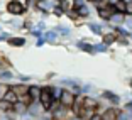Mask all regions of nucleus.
<instances>
[{"instance_id":"obj_23","label":"nucleus","mask_w":132,"mask_h":120,"mask_svg":"<svg viewBox=\"0 0 132 120\" xmlns=\"http://www.w3.org/2000/svg\"><path fill=\"white\" fill-rule=\"evenodd\" d=\"M12 78H14V73H12L10 70H4V71H0V80H2V81H10Z\"/></svg>"},{"instance_id":"obj_24","label":"nucleus","mask_w":132,"mask_h":120,"mask_svg":"<svg viewBox=\"0 0 132 120\" xmlns=\"http://www.w3.org/2000/svg\"><path fill=\"white\" fill-rule=\"evenodd\" d=\"M19 101H22V103H26L29 107V105H31L32 101H36V100H32V97L29 95V93H24V95H20V97H19Z\"/></svg>"},{"instance_id":"obj_8","label":"nucleus","mask_w":132,"mask_h":120,"mask_svg":"<svg viewBox=\"0 0 132 120\" xmlns=\"http://www.w3.org/2000/svg\"><path fill=\"white\" fill-rule=\"evenodd\" d=\"M102 98H103V100H107V101H110L113 107L120 103V97H119V95H115L113 91H110V90H105V91H102Z\"/></svg>"},{"instance_id":"obj_9","label":"nucleus","mask_w":132,"mask_h":120,"mask_svg":"<svg viewBox=\"0 0 132 120\" xmlns=\"http://www.w3.org/2000/svg\"><path fill=\"white\" fill-rule=\"evenodd\" d=\"M124 20H125V14H122V12H113L112 15H110V19H109V24L112 27H115V25H122Z\"/></svg>"},{"instance_id":"obj_26","label":"nucleus","mask_w":132,"mask_h":120,"mask_svg":"<svg viewBox=\"0 0 132 120\" xmlns=\"http://www.w3.org/2000/svg\"><path fill=\"white\" fill-rule=\"evenodd\" d=\"M9 88H10L9 83H0V100H4V97H5V93L9 91Z\"/></svg>"},{"instance_id":"obj_29","label":"nucleus","mask_w":132,"mask_h":120,"mask_svg":"<svg viewBox=\"0 0 132 120\" xmlns=\"http://www.w3.org/2000/svg\"><path fill=\"white\" fill-rule=\"evenodd\" d=\"M44 44H46V41H44V37H43V36H39V37H36V46H37V47L44 46Z\"/></svg>"},{"instance_id":"obj_2","label":"nucleus","mask_w":132,"mask_h":120,"mask_svg":"<svg viewBox=\"0 0 132 120\" xmlns=\"http://www.w3.org/2000/svg\"><path fill=\"white\" fill-rule=\"evenodd\" d=\"M53 95H51V85H46V86H41V95H39V103L43 107L44 112H49L51 108V103H53Z\"/></svg>"},{"instance_id":"obj_33","label":"nucleus","mask_w":132,"mask_h":120,"mask_svg":"<svg viewBox=\"0 0 132 120\" xmlns=\"http://www.w3.org/2000/svg\"><path fill=\"white\" fill-rule=\"evenodd\" d=\"M88 2H92V4H97V2H102V0H86V4Z\"/></svg>"},{"instance_id":"obj_25","label":"nucleus","mask_w":132,"mask_h":120,"mask_svg":"<svg viewBox=\"0 0 132 120\" xmlns=\"http://www.w3.org/2000/svg\"><path fill=\"white\" fill-rule=\"evenodd\" d=\"M93 49H95V54L97 53H105V51L109 49V46H105L103 42H97V44H93Z\"/></svg>"},{"instance_id":"obj_5","label":"nucleus","mask_w":132,"mask_h":120,"mask_svg":"<svg viewBox=\"0 0 132 120\" xmlns=\"http://www.w3.org/2000/svg\"><path fill=\"white\" fill-rule=\"evenodd\" d=\"M43 113H44V110H43V107H41V103H39L37 100L32 101V103L27 107V115L31 117V118H39Z\"/></svg>"},{"instance_id":"obj_19","label":"nucleus","mask_w":132,"mask_h":120,"mask_svg":"<svg viewBox=\"0 0 132 120\" xmlns=\"http://www.w3.org/2000/svg\"><path fill=\"white\" fill-rule=\"evenodd\" d=\"M88 29L93 32L95 36H102V34H103V27H102L100 24H97V22H90L88 24Z\"/></svg>"},{"instance_id":"obj_22","label":"nucleus","mask_w":132,"mask_h":120,"mask_svg":"<svg viewBox=\"0 0 132 120\" xmlns=\"http://www.w3.org/2000/svg\"><path fill=\"white\" fill-rule=\"evenodd\" d=\"M63 90H64L63 86H54V85H51V95H53V98H54V100H59Z\"/></svg>"},{"instance_id":"obj_4","label":"nucleus","mask_w":132,"mask_h":120,"mask_svg":"<svg viewBox=\"0 0 132 120\" xmlns=\"http://www.w3.org/2000/svg\"><path fill=\"white\" fill-rule=\"evenodd\" d=\"M73 117L70 108H64L63 105H59L54 112H51V120H70Z\"/></svg>"},{"instance_id":"obj_21","label":"nucleus","mask_w":132,"mask_h":120,"mask_svg":"<svg viewBox=\"0 0 132 120\" xmlns=\"http://www.w3.org/2000/svg\"><path fill=\"white\" fill-rule=\"evenodd\" d=\"M4 100L10 101V103H15V101H19V97H17V93L14 91V90H12V88H9V91L5 93V97H4Z\"/></svg>"},{"instance_id":"obj_3","label":"nucleus","mask_w":132,"mask_h":120,"mask_svg":"<svg viewBox=\"0 0 132 120\" xmlns=\"http://www.w3.org/2000/svg\"><path fill=\"white\" fill-rule=\"evenodd\" d=\"M75 98H76V95H75L71 90L64 88V90H63V93H61V97H59V103H61L64 108H70L71 110V107H73V103H75Z\"/></svg>"},{"instance_id":"obj_13","label":"nucleus","mask_w":132,"mask_h":120,"mask_svg":"<svg viewBox=\"0 0 132 120\" xmlns=\"http://www.w3.org/2000/svg\"><path fill=\"white\" fill-rule=\"evenodd\" d=\"M43 37H44V41H46V42L51 44V42H56V41L59 39V34L54 31V29H49V31H44L43 32Z\"/></svg>"},{"instance_id":"obj_1","label":"nucleus","mask_w":132,"mask_h":120,"mask_svg":"<svg viewBox=\"0 0 132 120\" xmlns=\"http://www.w3.org/2000/svg\"><path fill=\"white\" fill-rule=\"evenodd\" d=\"M5 10L14 17H20L27 12V7H26V4L20 2V0H9L7 5H5Z\"/></svg>"},{"instance_id":"obj_6","label":"nucleus","mask_w":132,"mask_h":120,"mask_svg":"<svg viewBox=\"0 0 132 120\" xmlns=\"http://www.w3.org/2000/svg\"><path fill=\"white\" fill-rule=\"evenodd\" d=\"M119 113H120V108H117V107L112 105V107H107L100 115H102V120H117Z\"/></svg>"},{"instance_id":"obj_18","label":"nucleus","mask_w":132,"mask_h":120,"mask_svg":"<svg viewBox=\"0 0 132 120\" xmlns=\"http://www.w3.org/2000/svg\"><path fill=\"white\" fill-rule=\"evenodd\" d=\"M27 93L32 97V100H39V95H41V86H37V85H29Z\"/></svg>"},{"instance_id":"obj_11","label":"nucleus","mask_w":132,"mask_h":120,"mask_svg":"<svg viewBox=\"0 0 132 120\" xmlns=\"http://www.w3.org/2000/svg\"><path fill=\"white\" fill-rule=\"evenodd\" d=\"M102 42L105 46H112V44L117 42V34L115 32H103L102 34Z\"/></svg>"},{"instance_id":"obj_30","label":"nucleus","mask_w":132,"mask_h":120,"mask_svg":"<svg viewBox=\"0 0 132 120\" xmlns=\"http://www.w3.org/2000/svg\"><path fill=\"white\" fill-rule=\"evenodd\" d=\"M17 78H19L20 81H31V76H26V74H17Z\"/></svg>"},{"instance_id":"obj_7","label":"nucleus","mask_w":132,"mask_h":120,"mask_svg":"<svg viewBox=\"0 0 132 120\" xmlns=\"http://www.w3.org/2000/svg\"><path fill=\"white\" fill-rule=\"evenodd\" d=\"M5 42L12 47H24L27 41H26V37H20V36H9V39Z\"/></svg>"},{"instance_id":"obj_27","label":"nucleus","mask_w":132,"mask_h":120,"mask_svg":"<svg viewBox=\"0 0 132 120\" xmlns=\"http://www.w3.org/2000/svg\"><path fill=\"white\" fill-rule=\"evenodd\" d=\"M51 14H53V15H56V17H63V15H64V10H63L59 5H56V7L51 10Z\"/></svg>"},{"instance_id":"obj_17","label":"nucleus","mask_w":132,"mask_h":120,"mask_svg":"<svg viewBox=\"0 0 132 120\" xmlns=\"http://www.w3.org/2000/svg\"><path fill=\"white\" fill-rule=\"evenodd\" d=\"M0 113H14V103L7 100H0Z\"/></svg>"},{"instance_id":"obj_14","label":"nucleus","mask_w":132,"mask_h":120,"mask_svg":"<svg viewBox=\"0 0 132 120\" xmlns=\"http://www.w3.org/2000/svg\"><path fill=\"white\" fill-rule=\"evenodd\" d=\"M14 113H15L17 117H24L27 113V105L22 103V101H15V103H14Z\"/></svg>"},{"instance_id":"obj_32","label":"nucleus","mask_w":132,"mask_h":120,"mask_svg":"<svg viewBox=\"0 0 132 120\" xmlns=\"http://www.w3.org/2000/svg\"><path fill=\"white\" fill-rule=\"evenodd\" d=\"M90 120H102V115H100V113H95V115L92 117Z\"/></svg>"},{"instance_id":"obj_15","label":"nucleus","mask_w":132,"mask_h":120,"mask_svg":"<svg viewBox=\"0 0 132 120\" xmlns=\"http://www.w3.org/2000/svg\"><path fill=\"white\" fill-rule=\"evenodd\" d=\"M10 88L17 93V97H20V95H24V93H27L29 85H26V83H14V85H10Z\"/></svg>"},{"instance_id":"obj_28","label":"nucleus","mask_w":132,"mask_h":120,"mask_svg":"<svg viewBox=\"0 0 132 120\" xmlns=\"http://www.w3.org/2000/svg\"><path fill=\"white\" fill-rule=\"evenodd\" d=\"M34 27L44 32V31H46V22H44V20H39V22H36V24H34Z\"/></svg>"},{"instance_id":"obj_16","label":"nucleus","mask_w":132,"mask_h":120,"mask_svg":"<svg viewBox=\"0 0 132 120\" xmlns=\"http://www.w3.org/2000/svg\"><path fill=\"white\" fill-rule=\"evenodd\" d=\"M75 10H76V14H78V17H80V19H88V15H90V7H88V4L80 5V7H76Z\"/></svg>"},{"instance_id":"obj_20","label":"nucleus","mask_w":132,"mask_h":120,"mask_svg":"<svg viewBox=\"0 0 132 120\" xmlns=\"http://www.w3.org/2000/svg\"><path fill=\"white\" fill-rule=\"evenodd\" d=\"M54 31L58 32L59 36H63V37H68V36H71V29L68 27V25H56Z\"/></svg>"},{"instance_id":"obj_10","label":"nucleus","mask_w":132,"mask_h":120,"mask_svg":"<svg viewBox=\"0 0 132 120\" xmlns=\"http://www.w3.org/2000/svg\"><path fill=\"white\" fill-rule=\"evenodd\" d=\"M98 98L92 97V95H83V107L85 108H97L98 107Z\"/></svg>"},{"instance_id":"obj_31","label":"nucleus","mask_w":132,"mask_h":120,"mask_svg":"<svg viewBox=\"0 0 132 120\" xmlns=\"http://www.w3.org/2000/svg\"><path fill=\"white\" fill-rule=\"evenodd\" d=\"M7 39H9L7 32H0V41H7Z\"/></svg>"},{"instance_id":"obj_12","label":"nucleus","mask_w":132,"mask_h":120,"mask_svg":"<svg viewBox=\"0 0 132 120\" xmlns=\"http://www.w3.org/2000/svg\"><path fill=\"white\" fill-rule=\"evenodd\" d=\"M76 47L78 49L85 51V53H88V54H95V49H93V44L92 42H86V41H76Z\"/></svg>"}]
</instances>
